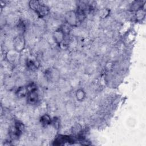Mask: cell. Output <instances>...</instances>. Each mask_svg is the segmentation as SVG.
<instances>
[{"mask_svg":"<svg viewBox=\"0 0 146 146\" xmlns=\"http://www.w3.org/2000/svg\"><path fill=\"white\" fill-rule=\"evenodd\" d=\"M14 46L17 51H21L24 46V40L23 38L20 36L17 37L14 41Z\"/></svg>","mask_w":146,"mask_h":146,"instance_id":"3","label":"cell"},{"mask_svg":"<svg viewBox=\"0 0 146 146\" xmlns=\"http://www.w3.org/2000/svg\"><path fill=\"white\" fill-rule=\"evenodd\" d=\"M29 6L33 10L41 17L46 15L49 13L48 8L44 4L40 3L39 1H31L29 3Z\"/></svg>","mask_w":146,"mask_h":146,"instance_id":"1","label":"cell"},{"mask_svg":"<svg viewBox=\"0 0 146 146\" xmlns=\"http://www.w3.org/2000/svg\"><path fill=\"white\" fill-rule=\"evenodd\" d=\"M27 92V88L24 86H21L18 88L16 93L19 97H23L26 95Z\"/></svg>","mask_w":146,"mask_h":146,"instance_id":"6","label":"cell"},{"mask_svg":"<svg viewBox=\"0 0 146 146\" xmlns=\"http://www.w3.org/2000/svg\"><path fill=\"white\" fill-rule=\"evenodd\" d=\"M76 96L78 100H82L85 97V93L82 90H78L76 92Z\"/></svg>","mask_w":146,"mask_h":146,"instance_id":"8","label":"cell"},{"mask_svg":"<svg viewBox=\"0 0 146 146\" xmlns=\"http://www.w3.org/2000/svg\"><path fill=\"white\" fill-rule=\"evenodd\" d=\"M64 34L61 30H56L54 34L55 40L59 43H61L63 41H64Z\"/></svg>","mask_w":146,"mask_h":146,"instance_id":"4","label":"cell"},{"mask_svg":"<svg viewBox=\"0 0 146 146\" xmlns=\"http://www.w3.org/2000/svg\"><path fill=\"white\" fill-rule=\"evenodd\" d=\"M66 19L70 25H75L78 22L76 13L72 11H70L66 14Z\"/></svg>","mask_w":146,"mask_h":146,"instance_id":"2","label":"cell"},{"mask_svg":"<svg viewBox=\"0 0 146 146\" xmlns=\"http://www.w3.org/2000/svg\"><path fill=\"white\" fill-rule=\"evenodd\" d=\"M40 121L43 124H44V125H46L49 124L51 123V122L50 117L49 116H48L47 115H45L41 117Z\"/></svg>","mask_w":146,"mask_h":146,"instance_id":"7","label":"cell"},{"mask_svg":"<svg viewBox=\"0 0 146 146\" xmlns=\"http://www.w3.org/2000/svg\"><path fill=\"white\" fill-rule=\"evenodd\" d=\"M38 99V94L35 91L30 92L28 95V100L31 103H35L37 102Z\"/></svg>","mask_w":146,"mask_h":146,"instance_id":"5","label":"cell"}]
</instances>
